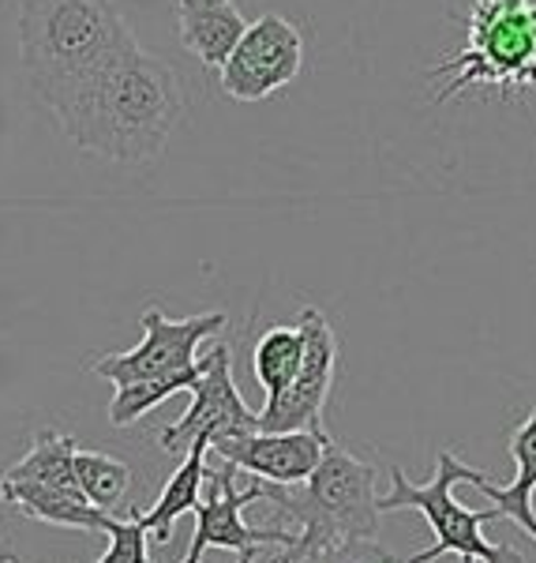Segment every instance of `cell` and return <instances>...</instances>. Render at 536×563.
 <instances>
[{
    "label": "cell",
    "instance_id": "cell-1",
    "mask_svg": "<svg viewBox=\"0 0 536 563\" xmlns=\"http://www.w3.org/2000/svg\"><path fill=\"white\" fill-rule=\"evenodd\" d=\"M53 117L79 151L116 166H147L185 121V90L166 60L132 38Z\"/></svg>",
    "mask_w": 536,
    "mask_h": 563
},
{
    "label": "cell",
    "instance_id": "cell-2",
    "mask_svg": "<svg viewBox=\"0 0 536 563\" xmlns=\"http://www.w3.org/2000/svg\"><path fill=\"white\" fill-rule=\"evenodd\" d=\"M116 0H23L20 60L34 98L57 113L79 95L90 76L132 42Z\"/></svg>",
    "mask_w": 536,
    "mask_h": 563
},
{
    "label": "cell",
    "instance_id": "cell-3",
    "mask_svg": "<svg viewBox=\"0 0 536 563\" xmlns=\"http://www.w3.org/2000/svg\"><path fill=\"white\" fill-rule=\"evenodd\" d=\"M263 493L275 507L301 522L281 556H308L334 541H371L379 533V507H376V470L357 455H349L338 443H326L320 466L301 485H267Z\"/></svg>",
    "mask_w": 536,
    "mask_h": 563
},
{
    "label": "cell",
    "instance_id": "cell-4",
    "mask_svg": "<svg viewBox=\"0 0 536 563\" xmlns=\"http://www.w3.org/2000/svg\"><path fill=\"white\" fill-rule=\"evenodd\" d=\"M447 76L435 102L484 84L499 90H536V0H472L466 45L432 68Z\"/></svg>",
    "mask_w": 536,
    "mask_h": 563
},
{
    "label": "cell",
    "instance_id": "cell-5",
    "mask_svg": "<svg viewBox=\"0 0 536 563\" xmlns=\"http://www.w3.org/2000/svg\"><path fill=\"white\" fill-rule=\"evenodd\" d=\"M466 462L454 455L450 448L439 451L435 459V474L424 485H413L402 470H390V493L376 496L379 515L387 511H416L424 515V522L432 526L435 544L424 552H416L409 563H435L439 556H458L461 563H525L522 552L506 549V544H492L480 533L484 522H495L492 511H472V507L454 499V485L466 481Z\"/></svg>",
    "mask_w": 536,
    "mask_h": 563
},
{
    "label": "cell",
    "instance_id": "cell-6",
    "mask_svg": "<svg viewBox=\"0 0 536 563\" xmlns=\"http://www.w3.org/2000/svg\"><path fill=\"white\" fill-rule=\"evenodd\" d=\"M267 499L263 493V481L241 474L230 462L222 466H206L203 477V496L196 504V533L192 549L180 563H203L211 549L236 552L241 563H256L259 552H278L289 549L297 533L289 530H256V526L244 522V507Z\"/></svg>",
    "mask_w": 536,
    "mask_h": 563
},
{
    "label": "cell",
    "instance_id": "cell-7",
    "mask_svg": "<svg viewBox=\"0 0 536 563\" xmlns=\"http://www.w3.org/2000/svg\"><path fill=\"white\" fill-rule=\"evenodd\" d=\"M139 323H143L139 346L129 353H98V357L87 361V368L94 372V376L109 379L113 387L185 372L199 361V346H203L206 339H214V334L225 327V312L166 320L161 308H147Z\"/></svg>",
    "mask_w": 536,
    "mask_h": 563
},
{
    "label": "cell",
    "instance_id": "cell-8",
    "mask_svg": "<svg viewBox=\"0 0 536 563\" xmlns=\"http://www.w3.org/2000/svg\"><path fill=\"white\" fill-rule=\"evenodd\" d=\"M297 327L304 334L301 372L286 390L267 395V406L256 413L259 432H326L323 413L334 390V372H338V339L331 320L312 305L301 308Z\"/></svg>",
    "mask_w": 536,
    "mask_h": 563
},
{
    "label": "cell",
    "instance_id": "cell-9",
    "mask_svg": "<svg viewBox=\"0 0 536 563\" xmlns=\"http://www.w3.org/2000/svg\"><path fill=\"white\" fill-rule=\"evenodd\" d=\"M304 68V38L286 15L248 23L222 68V90L233 102H263L289 87Z\"/></svg>",
    "mask_w": 536,
    "mask_h": 563
},
{
    "label": "cell",
    "instance_id": "cell-10",
    "mask_svg": "<svg viewBox=\"0 0 536 563\" xmlns=\"http://www.w3.org/2000/svg\"><path fill=\"white\" fill-rule=\"evenodd\" d=\"M188 395H192V406L185 410V417L161 432V451H169V455H185L196 435H206L214 443L222 435L256 432V410H248V402L233 384L230 346H214L206 353L203 376L196 379Z\"/></svg>",
    "mask_w": 536,
    "mask_h": 563
},
{
    "label": "cell",
    "instance_id": "cell-11",
    "mask_svg": "<svg viewBox=\"0 0 536 563\" xmlns=\"http://www.w3.org/2000/svg\"><path fill=\"white\" fill-rule=\"evenodd\" d=\"M326 432H236L222 435L206 448V455L230 462L241 474L259 477L267 485H301L315 466H320Z\"/></svg>",
    "mask_w": 536,
    "mask_h": 563
},
{
    "label": "cell",
    "instance_id": "cell-12",
    "mask_svg": "<svg viewBox=\"0 0 536 563\" xmlns=\"http://www.w3.org/2000/svg\"><path fill=\"white\" fill-rule=\"evenodd\" d=\"M511 459L517 462V477L511 485H495L480 470H466V485L480 488L495 504V519H514L536 541V410H529L511 435Z\"/></svg>",
    "mask_w": 536,
    "mask_h": 563
},
{
    "label": "cell",
    "instance_id": "cell-13",
    "mask_svg": "<svg viewBox=\"0 0 536 563\" xmlns=\"http://www.w3.org/2000/svg\"><path fill=\"white\" fill-rule=\"evenodd\" d=\"M177 20L185 49L196 53V60L206 68H222L236 49V42H241V34L248 31L233 0H180Z\"/></svg>",
    "mask_w": 536,
    "mask_h": 563
},
{
    "label": "cell",
    "instance_id": "cell-14",
    "mask_svg": "<svg viewBox=\"0 0 536 563\" xmlns=\"http://www.w3.org/2000/svg\"><path fill=\"white\" fill-rule=\"evenodd\" d=\"M0 493H4L8 504L20 507L26 519L65 526V530L105 533L109 522H113V511H102L83 493H68V488L34 485V481H0Z\"/></svg>",
    "mask_w": 536,
    "mask_h": 563
},
{
    "label": "cell",
    "instance_id": "cell-15",
    "mask_svg": "<svg viewBox=\"0 0 536 563\" xmlns=\"http://www.w3.org/2000/svg\"><path fill=\"white\" fill-rule=\"evenodd\" d=\"M206 448H211V440H206V435H196L192 448L185 451L180 470L169 477L166 493H161L158 504L143 515V526H147V533H154L158 544H166L172 538V526H177L180 515L196 511L199 496H203V477H206Z\"/></svg>",
    "mask_w": 536,
    "mask_h": 563
},
{
    "label": "cell",
    "instance_id": "cell-16",
    "mask_svg": "<svg viewBox=\"0 0 536 563\" xmlns=\"http://www.w3.org/2000/svg\"><path fill=\"white\" fill-rule=\"evenodd\" d=\"M76 435L65 432H38L31 443V451L15 462L12 470H4L0 481H34V485L49 488H68V493H83L76 481Z\"/></svg>",
    "mask_w": 536,
    "mask_h": 563
},
{
    "label": "cell",
    "instance_id": "cell-17",
    "mask_svg": "<svg viewBox=\"0 0 536 563\" xmlns=\"http://www.w3.org/2000/svg\"><path fill=\"white\" fill-rule=\"evenodd\" d=\"M304 361V334L297 323H278L270 327L267 334L256 342V353H252V372H256L259 387L267 395H278L297 379Z\"/></svg>",
    "mask_w": 536,
    "mask_h": 563
},
{
    "label": "cell",
    "instance_id": "cell-18",
    "mask_svg": "<svg viewBox=\"0 0 536 563\" xmlns=\"http://www.w3.org/2000/svg\"><path fill=\"white\" fill-rule=\"evenodd\" d=\"M199 376H203V357H199L192 368L172 372V376L139 379V384L116 387L113 402H109V424H116V429H129V424H135L139 417H147L154 406H161L166 398L180 395V390H192V384Z\"/></svg>",
    "mask_w": 536,
    "mask_h": 563
},
{
    "label": "cell",
    "instance_id": "cell-19",
    "mask_svg": "<svg viewBox=\"0 0 536 563\" xmlns=\"http://www.w3.org/2000/svg\"><path fill=\"white\" fill-rule=\"evenodd\" d=\"M76 481L83 496L102 511H113L121 496L132 485V470L121 459L102 455V451H76Z\"/></svg>",
    "mask_w": 536,
    "mask_h": 563
},
{
    "label": "cell",
    "instance_id": "cell-20",
    "mask_svg": "<svg viewBox=\"0 0 536 563\" xmlns=\"http://www.w3.org/2000/svg\"><path fill=\"white\" fill-rule=\"evenodd\" d=\"M105 533H109V549H105V556H98L94 563H154L147 552L150 533H147V526H143L139 511L113 515Z\"/></svg>",
    "mask_w": 536,
    "mask_h": 563
},
{
    "label": "cell",
    "instance_id": "cell-21",
    "mask_svg": "<svg viewBox=\"0 0 536 563\" xmlns=\"http://www.w3.org/2000/svg\"><path fill=\"white\" fill-rule=\"evenodd\" d=\"M275 563H394V556L371 538V541H334V544H323V549L308 552V556H281V549H278Z\"/></svg>",
    "mask_w": 536,
    "mask_h": 563
},
{
    "label": "cell",
    "instance_id": "cell-22",
    "mask_svg": "<svg viewBox=\"0 0 536 563\" xmlns=\"http://www.w3.org/2000/svg\"><path fill=\"white\" fill-rule=\"evenodd\" d=\"M0 499H4V493H0ZM0 563H4V560H0Z\"/></svg>",
    "mask_w": 536,
    "mask_h": 563
}]
</instances>
